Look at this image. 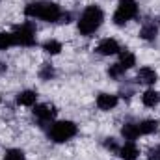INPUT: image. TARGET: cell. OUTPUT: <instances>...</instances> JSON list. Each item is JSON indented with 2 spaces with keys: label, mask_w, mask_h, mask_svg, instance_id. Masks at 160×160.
Segmentation results:
<instances>
[{
  "label": "cell",
  "mask_w": 160,
  "mask_h": 160,
  "mask_svg": "<svg viewBox=\"0 0 160 160\" xmlns=\"http://www.w3.org/2000/svg\"><path fill=\"white\" fill-rule=\"evenodd\" d=\"M24 15L32 19L47 21V22H60L63 11L58 4L50 0H32L24 6Z\"/></svg>",
  "instance_id": "6da1fadb"
},
{
  "label": "cell",
  "mask_w": 160,
  "mask_h": 160,
  "mask_svg": "<svg viewBox=\"0 0 160 160\" xmlns=\"http://www.w3.org/2000/svg\"><path fill=\"white\" fill-rule=\"evenodd\" d=\"M104 21V13L99 6H88L78 19V32L82 36H91L95 34Z\"/></svg>",
  "instance_id": "7a4b0ae2"
},
{
  "label": "cell",
  "mask_w": 160,
  "mask_h": 160,
  "mask_svg": "<svg viewBox=\"0 0 160 160\" xmlns=\"http://www.w3.org/2000/svg\"><path fill=\"white\" fill-rule=\"evenodd\" d=\"M73 136H77V125L73 121H56L48 130V138L56 143H63Z\"/></svg>",
  "instance_id": "3957f363"
},
{
  "label": "cell",
  "mask_w": 160,
  "mask_h": 160,
  "mask_svg": "<svg viewBox=\"0 0 160 160\" xmlns=\"http://www.w3.org/2000/svg\"><path fill=\"white\" fill-rule=\"evenodd\" d=\"M136 15H138V4H136V0H119L118 9L114 13V22L118 26H123L125 22H128Z\"/></svg>",
  "instance_id": "277c9868"
},
{
  "label": "cell",
  "mask_w": 160,
  "mask_h": 160,
  "mask_svg": "<svg viewBox=\"0 0 160 160\" xmlns=\"http://www.w3.org/2000/svg\"><path fill=\"white\" fill-rule=\"evenodd\" d=\"M13 38H15V45L34 47V45H36V26H34L32 22L19 24V26L13 30Z\"/></svg>",
  "instance_id": "5b68a950"
},
{
  "label": "cell",
  "mask_w": 160,
  "mask_h": 160,
  "mask_svg": "<svg viewBox=\"0 0 160 160\" xmlns=\"http://www.w3.org/2000/svg\"><path fill=\"white\" fill-rule=\"evenodd\" d=\"M34 116L41 121V123H47V121H52L56 116V108L52 104H36L34 106Z\"/></svg>",
  "instance_id": "8992f818"
},
{
  "label": "cell",
  "mask_w": 160,
  "mask_h": 160,
  "mask_svg": "<svg viewBox=\"0 0 160 160\" xmlns=\"http://www.w3.org/2000/svg\"><path fill=\"white\" fill-rule=\"evenodd\" d=\"M118 102H119L118 95H112V93H101V95H97V106H99V110H104V112L114 110L118 106Z\"/></svg>",
  "instance_id": "52a82bcc"
},
{
  "label": "cell",
  "mask_w": 160,
  "mask_h": 160,
  "mask_svg": "<svg viewBox=\"0 0 160 160\" xmlns=\"http://www.w3.org/2000/svg\"><path fill=\"white\" fill-rule=\"evenodd\" d=\"M119 50H121L119 43H118L116 39H110V38L102 39L99 45H97V52L102 54V56H112V54H118Z\"/></svg>",
  "instance_id": "ba28073f"
},
{
  "label": "cell",
  "mask_w": 160,
  "mask_h": 160,
  "mask_svg": "<svg viewBox=\"0 0 160 160\" xmlns=\"http://www.w3.org/2000/svg\"><path fill=\"white\" fill-rule=\"evenodd\" d=\"M157 71L155 69H151V67H142L140 71H138V75H136V80L140 82V84H145V86H153L155 82H157Z\"/></svg>",
  "instance_id": "9c48e42d"
},
{
  "label": "cell",
  "mask_w": 160,
  "mask_h": 160,
  "mask_svg": "<svg viewBox=\"0 0 160 160\" xmlns=\"http://www.w3.org/2000/svg\"><path fill=\"white\" fill-rule=\"evenodd\" d=\"M118 155H119L123 160H136L138 155H140V151H138V147L134 145V142H127L123 147H119Z\"/></svg>",
  "instance_id": "30bf717a"
},
{
  "label": "cell",
  "mask_w": 160,
  "mask_h": 160,
  "mask_svg": "<svg viewBox=\"0 0 160 160\" xmlns=\"http://www.w3.org/2000/svg\"><path fill=\"white\" fill-rule=\"evenodd\" d=\"M36 101H38V93L32 89H24L17 95V104H21V106H34Z\"/></svg>",
  "instance_id": "8fae6325"
},
{
  "label": "cell",
  "mask_w": 160,
  "mask_h": 160,
  "mask_svg": "<svg viewBox=\"0 0 160 160\" xmlns=\"http://www.w3.org/2000/svg\"><path fill=\"white\" fill-rule=\"evenodd\" d=\"M157 34H158V28H157L155 22H145L142 26V30H140V38L145 41H153L157 38Z\"/></svg>",
  "instance_id": "7c38bea8"
},
{
  "label": "cell",
  "mask_w": 160,
  "mask_h": 160,
  "mask_svg": "<svg viewBox=\"0 0 160 160\" xmlns=\"http://www.w3.org/2000/svg\"><path fill=\"white\" fill-rule=\"evenodd\" d=\"M121 134H123V138H125V140L134 142V140L140 136L138 125H136V123H125V125H123V128H121Z\"/></svg>",
  "instance_id": "4fadbf2b"
},
{
  "label": "cell",
  "mask_w": 160,
  "mask_h": 160,
  "mask_svg": "<svg viewBox=\"0 0 160 160\" xmlns=\"http://www.w3.org/2000/svg\"><path fill=\"white\" fill-rule=\"evenodd\" d=\"M142 102H143L145 106H149V108H155L160 102V93L155 91V89H147V91L142 95Z\"/></svg>",
  "instance_id": "5bb4252c"
},
{
  "label": "cell",
  "mask_w": 160,
  "mask_h": 160,
  "mask_svg": "<svg viewBox=\"0 0 160 160\" xmlns=\"http://www.w3.org/2000/svg\"><path fill=\"white\" fill-rule=\"evenodd\" d=\"M138 130L140 134H153L158 130V121L157 119H145L142 123H138Z\"/></svg>",
  "instance_id": "9a60e30c"
},
{
  "label": "cell",
  "mask_w": 160,
  "mask_h": 160,
  "mask_svg": "<svg viewBox=\"0 0 160 160\" xmlns=\"http://www.w3.org/2000/svg\"><path fill=\"white\" fill-rule=\"evenodd\" d=\"M119 65L125 71L130 69V67H134V65H136V56H134L130 50H123V52H121V58H119Z\"/></svg>",
  "instance_id": "2e32d148"
},
{
  "label": "cell",
  "mask_w": 160,
  "mask_h": 160,
  "mask_svg": "<svg viewBox=\"0 0 160 160\" xmlns=\"http://www.w3.org/2000/svg\"><path fill=\"white\" fill-rule=\"evenodd\" d=\"M43 50L47 52V54H58L60 50H62V43L56 39H48L43 43Z\"/></svg>",
  "instance_id": "e0dca14e"
},
{
  "label": "cell",
  "mask_w": 160,
  "mask_h": 160,
  "mask_svg": "<svg viewBox=\"0 0 160 160\" xmlns=\"http://www.w3.org/2000/svg\"><path fill=\"white\" fill-rule=\"evenodd\" d=\"M11 45H15V38L11 32H0V50L9 48Z\"/></svg>",
  "instance_id": "ac0fdd59"
},
{
  "label": "cell",
  "mask_w": 160,
  "mask_h": 160,
  "mask_svg": "<svg viewBox=\"0 0 160 160\" xmlns=\"http://www.w3.org/2000/svg\"><path fill=\"white\" fill-rule=\"evenodd\" d=\"M4 158L6 160H26V155L21 149H8L6 155H4Z\"/></svg>",
  "instance_id": "d6986e66"
},
{
  "label": "cell",
  "mask_w": 160,
  "mask_h": 160,
  "mask_svg": "<svg viewBox=\"0 0 160 160\" xmlns=\"http://www.w3.org/2000/svg\"><path fill=\"white\" fill-rule=\"evenodd\" d=\"M54 67L52 65H48V63H43V67L39 69V78L41 80H50V78H54Z\"/></svg>",
  "instance_id": "ffe728a7"
},
{
  "label": "cell",
  "mask_w": 160,
  "mask_h": 160,
  "mask_svg": "<svg viewBox=\"0 0 160 160\" xmlns=\"http://www.w3.org/2000/svg\"><path fill=\"white\" fill-rule=\"evenodd\" d=\"M108 75L112 77V78H116V80H119L123 75H125V69L121 67L119 63H116V65H112L110 69H108Z\"/></svg>",
  "instance_id": "44dd1931"
},
{
  "label": "cell",
  "mask_w": 160,
  "mask_h": 160,
  "mask_svg": "<svg viewBox=\"0 0 160 160\" xmlns=\"http://www.w3.org/2000/svg\"><path fill=\"white\" fill-rule=\"evenodd\" d=\"M104 147H106L108 151H112V153H118V151H119V145H118V142H116L114 138H106V140H104Z\"/></svg>",
  "instance_id": "7402d4cb"
},
{
  "label": "cell",
  "mask_w": 160,
  "mask_h": 160,
  "mask_svg": "<svg viewBox=\"0 0 160 160\" xmlns=\"http://www.w3.org/2000/svg\"><path fill=\"white\" fill-rule=\"evenodd\" d=\"M147 160H160V145H155L147 151Z\"/></svg>",
  "instance_id": "603a6c76"
},
{
  "label": "cell",
  "mask_w": 160,
  "mask_h": 160,
  "mask_svg": "<svg viewBox=\"0 0 160 160\" xmlns=\"http://www.w3.org/2000/svg\"><path fill=\"white\" fill-rule=\"evenodd\" d=\"M2 69H4V65H2V63H0V71H2Z\"/></svg>",
  "instance_id": "cb8c5ba5"
}]
</instances>
